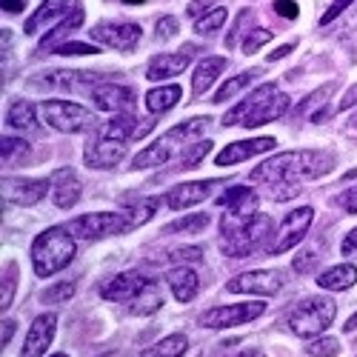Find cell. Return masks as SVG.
Instances as JSON below:
<instances>
[{"label": "cell", "mask_w": 357, "mask_h": 357, "mask_svg": "<svg viewBox=\"0 0 357 357\" xmlns=\"http://www.w3.org/2000/svg\"><path fill=\"white\" fill-rule=\"evenodd\" d=\"M306 351H309L312 357H337V354H340V343H337L335 337H320V340L309 343Z\"/></svg>", "instance_id": "obj_39"}, {"label": "cell", "mask_w": 357, "mask_h": 357, "mask_svg": "<svg viewBox=\"0 0 357 357\" xmlns=\"http://www.w3.org/2000/svg\"><path fill=\"white\" fill-rule=\"evenodd\" d=\"M0 6L9 15H17V12H23V0H0Z\"/></svg>", "instance_id": "obj_52"}, {"label": "cell", "mask_w": 357, "mask_h": 357, "mask_svg": "<svg viewBox=\"0 0 357 357\" xmlns=\"http://www.w3.org/2000/svg\"><path fill=\"white\" fill-rule=\"evenodd\" d=\"M343 255L349 257V255H357V229H351L349 234H346V241H343Z\"/></svg>", "instance_id": "obj_50"}, {"label": "cell", "mask_w": 357, "mask_h": 357, "mask_svg": "<svg viewBox=\"0 0 357 357\" xmlns=\"http://www.w3.org/2000/svg\"><path fill=\"white\" fill-rule=\"evenodd\" d=\"M75 297V283H61V286H52L43 291V303H61Z\"/></svg>", "instance_id": "obj_42"}, {"label": "cell", "mask_w": 357, "mask_h": 357, "mask_svg": "<svg viewBox=\"0 0 357 357\" xmlns=\"http://www.w3.org/2000/svg\"><path fill=\"white\" fill-rule=\"evenodd\" d=\"M57 54H98L100 49L98 46H86V43H63L54 49Z\"/></svg>", "instance_id": "obj_46"}, {"label": "cell", "mask_w": 357, "mask_h": 357, "mask_svg": "<svg viewBox=\"0 0 357 357\" xmlns=\"http://www.w3.org/2000/svg\"><path fill=\"white\" fill-rule=\"evenodd\" d=\"M354 283H357V269H354V266H349V263L332 266L329 272H323V275L317 278V286L329 289V291H346V289H351Z\"/></svg>", "instance_id": "obj_29"}, {"label": "cell", "mask_w": 357, "mask_h": 357, "mask_svg": "<svg viewBox=\"0 0 357 357\" xmlns=\"http://www.w3.org/2000/svg\"><path fill=\"white\" fill-rule=\"evenodd\" d=\"M6 123H9L12 129L35 132V135H38V129H40L38 114H35V106L29 103V100H15V103L9 106V112H6Z\"/></svg>", "instance_id": "obj_30"}, {"label": "cell", "mask_w": 357, "mask_h": 357, "mask_svg": "<svg viewBox=\"0 0 357 357\" xmlns=\"http://www.w3.org/2000/svg\"><path fill=\"white\" fill-rule=\"evenodd\" d=\"M220 181H195V183H177L174 189H169L163 195V203H166V209L172 212H181V209H189V206H197L203 203L206 197H209L215 192Z\"/></svg>", "instance_id": "obj_15"}, {"label": "cell", "mask_w": 357, "mask_h": 357, "mask_svg": "<svg viewBox=\"0 0 357 357\" xmlns=\"http://www.w3.org/2000/svg\"><path fill=\"white\" fill-rule=\"evenodd\" d=\"M69 12H75V9H72V0H43V6H40L32 17H29V23H26V35H38L40 29L61 23L63 15H69Z\"/></svg>", "instance_id": "obj_22"}, {"label": "cell", "mask_w": 357, "mask_h": 357, "mask_svg": "<svg viewBox=\"0 0 357 357\" xmlns=\"http://www.w3.org/2000/svg\"><path fill=\"white\" fill-rule=\"evenodd\" d=\"M354 103H357V86H351L349 92L343 95V100H340V106H337V109H340V112H346V109H349V106H354Z\"/></svg>", "instance_id": "obj_51"}, {"label": "cell", "mask_w": 357, "mask_h": 357, "mask_svg": "<svg viewBox=\"0 0 357 357\" xmlns=\"http://www.w3.org/2000/svg\"><path fill=\"white\" fill-rule=\"evenodd\" d=\"M275 12L286 20H294L297 15H301V6H297L294 0H275Z\"/></svg>", "instance_id": "obj_47"}, {"label": "cell", "mask_w": 357, "mask_h": 357, "mask_svg": "<svg viewBox=\"0 0 357 357\" xmlns=\"http://www.w3.org/2000/svg\"><path fill=\"white\" fill-rule=\"evenodd\" d=\"M54 332H57V317L54 314L35 317V323L29 326V335H26L20 357H43L49 351L52 340H54Z\"/></svg>", "instance_id": "obj_19"}, {"label": "cell", "mask_w": 357, "mask_h": 357, "mask_svg": "<svg viewBox=\"0 0 357 357\" xmlns=\"http://www.w3.org/2000/svg\"><path fill=\"white\" fill-rule=\"evenodd\" d=\"M49 186H52L49 181H17V177H3V203L38 206Z\"/></svg>", "instance_id": "obj_18"}, {"label": "cell", "mask_w": 357, "mask_h": 357, "mask_svg": "<svg viewBox=\"0 0 357 357\" xmlns=\"http://www.w3.org/2000/svg\"><path fill=\"white\" fill-rule=\"evenodd\" d=\"M343 206H346V212L357 215V189H351V192L343 197Z\"/></svg>", "instance_id": "obj_53"}, {"label": "cell", "mask_w": 357, "mask_h": 357, "mask_svg": "<svg viewBox=\"0 0 357 357\" xmlns=\"http://www.w3.org/2000/svg\"><path fill=\"white\" fill-rule=\"evenodd\" d=\"M83 26V9H75V12H69L61 23H54L49 32L40 38V49H57L61 46V40L66 38V35H72V32H77V29Z\"/></svg>", "instance_id": "obj_27"}, {"label": "cell", "mask_w": 357, "mask_h": 357, "mask_svg": "<svg viewBox=\"0 0 357 357\" xmlns=\"http://www.w3.org/2000/svg\"><path fill=\"white\" fill-rule=\"evenodd\" d=\"M269 40H272L269 29H252V32L246 35V40H243V52H246V54H255L263 43H269Z\"/></svg>", "instance_id": "obj_41"}, {"label": "cell", "mask_w": 357, "mask_h": 357, "mask_svg": "<svg viewBox=\"0 0 357 357\" xmlns=\"http://www.w3.org/2000/svg\"><path fill=\"white\" fill-rule=\"evenodd\" d=\"M135 117L132 114H117L112 121L100 123L95 135L86 140L83 158L89 169H112L126 158V146L135 135Z\"/></svg>", "instance_id": "obj_3"}, {"label": "cell", "mask_w": 357, "mask_h": 357, "mask_svg": "<svg viewBox=\"0 0 357 357\" xmlns=\"http://www.w3.org/2000/svg\"><path fill=\"white\" fill-rule=\"evenodd\" d=\"M100 357H114V354H100Z\"/></svg>", "instance_id": "obj_61"}, {"label": "cell", "mask_w": 357, "mask_h": 357, "mask_svg": "<svg viewBox=\"0 0 357 357\" xmlns=\"http://www.w3.org/2000/svg\"><path fill=\"white\" fill-rule=\"evenodd\" d=\"M160 306H163V294H160L158 283L152 280V283H149V286L135 297V301L129 303V314H137V317L143 314V317H146V314H155Z\"/></svg>", "instance_id": "obj_31"}, {"label": "cell", "mask_w": 357, "mask_h": 357, "mask_svg": "<svg viewBox=\"0 0 357 357\" xmlns=\"http://www.w3.org/2000/svg\"><path fill=\"white\" fill-rule=\"evenodd\" d=\"M106 75L103 72H86V69H54L46 75H38L29 80L35 89H54V92H83V89L100 83Z\"/></svg>", "instance_id": "obj_9"}, {"label": "cell", "mask_w": 357, "mask_h": 357, "mask_svg": "<svg viewBox=\"0 0 357 357\" xmlns=\"http://www.w3.org/2000/svg\"><path fill=\"white\" fill-rule=\"evenodd\" d=\"M177 146H181V143H177V140L166 132L160 140H155L149 149H143V152L132 160V169H155V166H163L166 160H172V155H174Z\"/></svg>", "instance_id": "obj_23"}, {"label": "cell", "mask_w": 357, "mask_h": 357, "mask_svg": "<svg viewBox=\"0 0 357 357\" xmlns=\"http://www.w3.org/2000/svg\"><path fill=\"white\" fill-rule=\"evenodd\" d=\"M335 169V158L329 152L317 149H303V152H283L272 160H263L255 172L252 181L260 183H297V181H317Z\"/></svg>", "instance_id": "obj_1"}, {"label": "cell", "mask_w": 357, "mask_h": 357, "mask_svg": "<svg viewBox=\"0 0 357 357\" xmlns=\"http://www.w3.org/2000/svg\"><path fill=\"white\" fill-rule=\"evenodd\" d=\"M181 95H183V89L174 86V83L158 86V89H152V92H146V109L152 112V114H163V112H169L172 106L181 103Z\"/></svg>", "instance_id": "obj_28"}, {"label": "cell", "mask_w": 357, "mask_h": 357, "mask_svg": "<svg viewBox=\"0 0 357 357\" xmlns=\"http://www.w3.org/2000/svg\"><path fill=\"white\" fill-rule=\"evenodd\" d=\"M123 3H129V6H135V3H146V0H123Z\"/></svg>", "instance_id": "obj_59"}, {"label": "cell", "mask_w": 357, "mask_h": 357, "mask_svg": "<svg viewBox=\"0 0 357 357\" xmlns=\"http://www.w3.org/2000/svg\"><path fill=\"white\" fill-rule=\"evenodd\" d=\"M237 357H263V351L260 349H246L243 354H237Z\"/></svg>", "instance_id": "obj_57"}, {"label": "cell", "mask_w": 357, "mask_h": 357, "mask_svg": "<svg viewBox=\"0 0 357 357\" xmlns=\"http://www.w3.org/2000/svg\"><path fill=\"white\" fill-rule=\"evenodd\" d=\"M249 20H255V12H252V9H243L241 15H237L231 32L226 35V46H229V49H234L237 43H241V32H243V29H249Z\"/></svg>", "instance_id": "obj_40"}, {"label": "cell", "mask_w": 357, "mask_h": 357, "mask_svg": "<svg viewBox=\"0 0 357 357\" xmlns=\"http://www.w3.org/2000/svg\"><path fill=\"white\" fill-rule=\"evenodd\" d=\"M29 140L23 137H15V135H3V140H0V155H3V166H20L26 163L29 158Z\"/></svg>", "instance_id": "obj_33"}, {"label": "cell", "mask_w": 357, "mask_h": 357, "mask_svg": "<svg viewBox=\"0 0 357 357\" xmlns=\"http://www.w3.org/2000/svg\"><path fill=\"white\" fill-rule=\"evenodd\" d=\"M49 183H52V200L57 209H69V206L80 200V181L72 169H57Z\"/></svg>", "instance_id": "obj_21"}, {"label": "cell", "mask_w": 357, "mask_h": 357, "mask_svg": "<svg viewBox=\"0 0 357 357\" xmlns=\"http://www.w3.org/2000/svg\"><path fill=\"white\" fill-rule=\"evenodd\" d=\"M166 283H169L172 294H174L181 303L195 301L197 291H200V278H197L195 269H189V266H181V269L166 272Z\"/></svg>", "instance_id": "obj_24"}, {"label": "cell", "mask_w": 357, "mask_h": 357, "mask_svg": "<svg viewBox=\"0 0 357 357\" xmlns=\"http://www.w3.org/2000/svg\"><path fill=\"white\" fill-rule=\"evenodd\" d=\"M223 23H226V9H212L209 15H203V17L195 23V32L203 35V38H209V35L220 32Z\"/></svg>", "instance_id": "obj_37"}, {"label": "cell", "mask_w": 357, "mask_h": 357, "mask_svg": "<svg viewBox=\"0 0 357 357\" xmlns=\"http://www.w3.org/2000/svg\"><path fill=\"white\" fill-rule=\"evenodd\" d=\"M209 223H212V218H209V215H189V218H183V220L169 223V226H166V231H169V234H177V231H203Z\"/></svg>", "instance_id": "obj_38"}, {"label": "cell", "mask_w": 357, "mask_h": 357, "mask_svg": "<svg viewBox=\"0 0 357 357\" xmlns=\"http://www.w3.org/2000/svg\"><path fill=\"white\" fill-rule=\"evenodd\" d=\"M149 283H152V278H146L140 272H123V275H112L100 286V294L106 297V301H114V303H132Z\"/></svg>", "instance_id": "obj_14"}, {"label": "cell", "mask_w": 357, "mask_h": 357, "mask_svg": "<svg viewBox=\"0 0 357 357\" xmlns=\"http://www.w3.org/2000/svg\"><path fill=\"white\" fill-rule=\"evenodd\" d=\"M54 357H66V354H54Z\"/></svg>", "instance_id": "obj_62"}, {"label": "cell", "mask_w": 357, "mask_h": 357, "mask_svg": "<svg viewBox=\"0 0 357 357\" xmlns=\"http://www.w3.org/2000/svg\"><path fill=\"white\" fill-rule=\"evenodd\" d=\"M189 349V340L183 335H169L160 343H155L152 349H146L140 357H183Z\"/></svg>", "instance_id": "obj_34"}, {"label": "cell", "mask_w": 357, "mask_h": 357, "mask_svg": "<svg viewBox=\"0 0 357 357\" xmlns=\"http://www.w3.org/2000/svg\"><path fill=\"white\" fill-rule=\"evenodd\" d=\"M209 152H212V140H203V143H197V146L186 149V155H183V166H197V163H200V158H203V155H209Z\"/></svg>", "instance_id": "obj_44"}, {"label": "cell", "mask_w": 357, "mask_h": 357, "mask_svg": "<svg viewBox=\"0 0 357 357\" xmlns=\"http://www.w3.org/2000/svg\"><path fill=\"white\" fill-rule=\"evenodd\" d=\"M206 6H209V0H195V3H189V9H186V12H189V17H197Z\"/></svg>", "instance_id": "obj_55"}, {"label": "cell", "mask_w": 357, "mask_h": 357, "mask_svg": "<svg viewBox=\"0 0 357 357\" xmlns=\"http://www.w3.org/2000/svg\"><path fill=\"white\" fill-rule=\"evenodd\" d=\"M226 212H234V215H257V192L252 186H231L226 189V195L218 200Z\"/></svg>", "instance_id": "obj_25"}, {"label": "cell", "mask_w": 357, "mask_h": 357, "mask_svg": "<svg viewBox=\"0 0 357 357\" xmlns=\"http://www.w3.org/2000/svg\"><path fill=\"white\" fill-rule=\"evenodd\" d=\"M177 29H181V23H177V17H172V15H166V17H160L158 20V29H155V32H158V38L163 40H169V38H174L177 35Z\"/></svg>", "instance_id": "obj_45"}, {"label": "cell", "mask_w": 357, "mask_h": 357, "mask_svg": "<svg viewBox=\"0 0 357 357\" xmlns=\"http://www.w3.org/2000/svg\"><path fill=\"white\" fill-rule=\"evenodd\" d=\"M200 257H203V252H200L197 246H181V249H172V252L166 255L169 263H195V260H200Z\"/></svg>", "instance_id": "obj_43"}, {"label": "cell", "mask_w": 357, "mask_h": 357, "mask_svg": "<svg viewBox=\"0 0 357 357\" xmlns=\"http://www.w3.org/2000/svg\"><path fill=\"white\" fill-rule=\"evenodd\" d=\"M349 126H354V129H357V114H354V117H351V121H349Z\"/></svg>", "instance_id": "obj_60"}, {"label": "cell", "mask_w": 357, "mask_h": 357, "mask_svg": "<svg viewBox=\"0 0 357 357\" xmlns=\"http://www.w3.org/2000/svg\"><path fill=\"white\" fill-rule=\"evenodd\" d=\"M75 234L69 231V226H52L46 231H40L32 243V266L38 278H52L61 269L75 260Z\"/></svg>", "instance_id": "obj_5"}, {"label": "cell", "mask_w": 357, "mask_h": 357, "mask_svg": "<svg viewBox=\"0 0 357 357\" xmlns=\"http://www.w3.org/2000/svg\"><path fill=\"white\" fill-rule=\"evenodd\" d=\"M69 231L80 241H103V237L132 231L126 212H92V215H80L69 223Z\"/></svg>", "instance_id": "obj_8"}, {"label": "cell", "mask_w": 357, "mask_h": 357, "mask_svg": "<svg viewBox=\"0 0 357 357\" xmlns=\"http://www.w3.org/2000/svg\"><path fill=\"white\" fill-rule=\"evenodd\" d=\"M283 289V275L275 269H263V272H243L226 283V291L231 294H263L272 297Z\"/></svg>", "instance_id": "obj_12"}, {"label": "cell", "mask_w": 357, "mask_h": 357, "mask_svg": "<svg viewBox=\"0 0 357 357\" xmlns=\"http://www.w3.org/2000/svg\"><path fill=\"white\" fill-rule=\"evenodd\" d=\"M12 335H15V320H3V346H9Z\"/></svg>", "instance_id": "obj_56"}, {"label": "cell", "mask_w": 357, "mask_h": 357, "mask_svg": "<svg viewBox=\"0 0 357 357\" xmlns=\"http://www.w3.org/2000/svg\"><path fill=\"white\" fill-rule=\"evenodd\" d=\"M275 231V220L269 215H234L226 212L220 218V249L229 257H249L266 246Z\"/></svg>", "instance_id": "obj_2"}, {"label": "cell", "mask_w": 357, "mask_h": 357, "mask_svg": "<svg viewBox=\"0 0 357 357\" xmlns=\"http://www.w3.org/2000/svg\"><path fill=\"white\" fill-rule=\"evenodd\" d=\"M289 95L280 92V86L275 83H266L260 89H255V92L237 103L226 117H223V126H234L241 123L246 129H257L263 123H272L278 121V117H283L289 112Z\"/></svg>", "instance_id": "obj_4"}, {"label": "cell", "mask_w": 357, "mask_h": 357, "mask_svg": "<svg viewBox=\"0 0 357 357\" xmlns=\"http://www.w3.org/2000/svg\"><path fill=\"white\" fill-rule=\"evenodd\" d=\"M266 312V303L252 301V303H234V306H218L200 314V326L206 329H229V326H241L249 320H257Z\"/></svg>", "instance_id": "obj_11"}, {"label": "cell", "mask_w": 357, "mask_h": 357, "mask_svg": "<svg viewBox=\"0 0 357 357\" xmlns=\"http://www.w3.org/2000/svg\"><path fill=\"white\" fill-rule=\"evenodd\" d=\"M197 46H189L183 52H163V54H155L152 61L146 66V77L149 80H166V77H174L189 69L192 57H195Z\"/></svg>", "instance_id": "obj_16"}, {"label": "cell", "mask_w": 357, "mask_h": 357, "mask_svg": "<svg viewBox=\"0 0 357 357\" xmlns=\"http://www.w3.org/2000/svg\"><path fill=\"white\" fill-rule=\"evenodd\" d=\"M140 35H143V29H140L137 23H129V20H123V23H98V26H92V38H95L98 43L112 46V49H123V52L135 49L137 40H140Z\"/></svg>", "instance_id": "obj_13"}, {"label": "cell", "mask_w": 357, "mask_h": 357, "mask_svg": "<svg viewBox=\"0 0 357 357\" xmlns=\"http://www.w3.org/2000/svg\"><path fill=\"white\" fill-rule=\"evenodd\" d=\"M226 69V57H203V61L195 66L192 72V92L195 95H203Z\"/></svg>", "instance_id": "obj_26"}, {"label": "cell", "mask_w": 357, "mask_h": 357, "mask_svg": "<svg viewBox=\"0 0 357 357\" xmlns=\"http://www.w3.org/2000/svg\"><path fill=\"white\" fill-rule=\"evenodd\" d=\"M294 52V43H286L283 49H275V52H269V61H280V57H286V54H291Z\"/></svg>", "instance_id": "obj_54"}, {"label": "cell", "mask_w": 357, "mask_h": 357, "mask_svg": "<svg viewBox=\"0 0 357 357\" xmlns=\"http://www.w3.org/2000/svg\"><path fill=\"white\" fill-rule=\"evenodd\" d=\"M335 314H337V306L329 297H306L289 314V326L297 337H317L332 326Z\"/></svg>", "instance_id": "obj_6"}, {"label": "cell", "mask_w": 357, "mask_h": 357, "mask_svg": "<svg viewBox=\"0 0 357 357\" xmlns=\"http://www.w3.org/2000/svg\"><path fill=\"white\" fill-rule=\"evenodd\" d=\"M312 220H314V209H312V206H301V209H291V212L283 218L278 237L269 243V255H283V252L294 249V246L306 237Z\"/></svg>", "instance_id": "obj_10"}, {"label": "cell", "mask_w": 357, "mask_h": 357, "mask_svg": "<svg viewBox=\"0 0 357 357\" xmlns=\"http://www.w3.org/2000/svg\"><path fill=\"white\" fill-rule=\"evenodd\" d=\"M349 6H351V0H335V3H332L329 9H326V15H323V20H320V23H323V26H329V23H332L343 9H349Z\"/></svg>", "instance_id": "obj_49"}, {"label": "cell", "mask_w": 357, "mask_h": 357, "mask_svg": "<svg viewBox=\"0 0 357 357\" xmlns=\"http://www.w3.org/2000/svg\"><path fill=\"white\" fill-rule=\"evenodd\" d=\"M278 146L275 137H249V140H237V143H229L226 149H220L215 163L218 166H234V163H243L260 152H272Z\"/></svg>", "instance_id": "obj_17"}, {"label": "cell", "mask_w": 357, "mask_h": 357, "mask_svg": "<svg viewBox=\"0 0 357 357\" xmlns=\"http://www.w3.org/2000/svg\"><path fill=\"white\" fill-rule=\"evenodd\" d=\"M92 100L100 112H132L135 106V92L129 86H95Z\"/></svg>", "instance_id": "obj_20"}, {"label": "cell", "mask_w": 357, "mask_h": 357, "mask_svg": "<svg viewBox=\"0 0 357 357\" xmlns=\"http://www.w3.org/2000/svg\"><path fill=\"white\" fill-rule=\"evenodd\" d=\"M158 203H163V197H146V200H140V203H132V206H126L123 212H126V218H129V226H132V229L143 226L149 218L155 215Z\"/></svg>", "instance_id": "obj_35"}, {"label": "cell", "mask_w": 357, "mask_h": 357, "mask_svg": "<svg viewBox=\"0 0 357 357\" xmlns=\"http://www.w3.org/2000/svg\"><path fill=\"white\" fill-rule=\"evenodd\" d=\"M15 286H17V263H9L3 269V283H0V309H9L15 301Z\"/></svg>", "instance_id": "obj_36"}, {"label": "cell", "mask_w": 357, "mask_h": 357, "mask_svg": "<svg viewBox=\"0 0 357 357\" xmlns=\"http://www.w3.org/2000/svg\"><path fill=\"white\" fill-rule=\"evenodd\" d=\"M40 117L46 121V126L63 132V135H75V132H86L95 123V117L89 114V109L69 103V100H43L38 106Z\"/></svg>", "instance_id": "obj_7"}, {"label": "cell", "mask_w": 357, "mask_h": 357, "mask_svg": "<svg viewBox=\"0 0 357 357\" xmlns=\"http://www.w3.org/2000/svg\"><path fill=\"white\" fill-rule=\"evenodd\" d=\"M314 263H317V252H301L294 257V269L297 272H309Z\"/></svg>", "instance_id": "obj_48"}, {"label": "cell", "mask_w": 357, "mask_h": 357, "mask_svg": "<svg viewBox=\"0 0 357 357\" xmlns=\"http://www.w3.org/2000/svg\"><path fill=\"white\" fill-rule=\"evenodd\" d=\"M343 329H346V332H354V329H357V314H351V320L343 326Z\"/></svg>", "instance_id": "obj_58"}, {"label": "cell", "mask_w": 357, "mask_h": 357, "mask_svg": "<svg viewBox=\"0 0 357 357\" xmlns=\"http://www.w3.org/2000/svg\"><path fill=\"white\" fill-rule=\"evenodd\" d=\"M260 75H263V69H246V72H241V75H234L231 80H226V83L220 86V92H218L212 100H215V103H226V100H231L234 95H241L249 83H255Z\"/></svg>", "instance_id": "obj_32"}]
</instances>
